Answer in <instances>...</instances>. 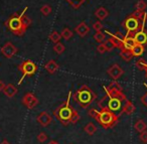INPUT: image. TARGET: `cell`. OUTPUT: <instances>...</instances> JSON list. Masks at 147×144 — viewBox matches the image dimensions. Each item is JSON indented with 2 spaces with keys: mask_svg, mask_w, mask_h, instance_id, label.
<instances>
[{
  "mask_svg": "<svg viewBox=\"0 0 147 144\" xmlns=\"http://www.w3.org/2000/svg\"><path fill=\"white\" fill-rule=\"evenodd\" d=\"M47 139V135L45 133V132H40V133L37 135V140H38L40 143H43V142H45Z\"/></svg>",
  "mask_w": 147,
  "mask_h": 144,
  "instance_id": "32",
  "label": "cell"
},
{
  "mask_svg": "<svg viewBox=\"0 0 147 144\" xmlns=\"http://www.w3.org/2000/svg\"><path fill=\"white\" fill-rule=\"evenodd\" d=\"M17 92H18L17 88L15 87L14 85H12V84H8V85H6L4 88V90H3L4 95L8 98H13L17 94Z\"/></svg>",
  "mask_w": 147,
  "mask_h": 144,
  "instance_id": "15",
  "label": "cell"
},
{
  "mask_svg": "<svg viewBox=\"0 0 147 144\" xmlns=\"http://www.w3.org/2000/svg\"><path fill=\"white\" fill-rule=\"evenodd\" d=\"M139 139H140V141L142 142V143H147V131L146 130L141 132L140 135H139Z\"/></svg>",
  "mask_w": 147,
  "mask_h": 144,
  "instance_id": "35",
  "label": "cell"
},
{
  "mask_svg": "<svg viewBox=\"0 0 147 144\" xmlns=\"http://www.w3.org/2000/svg\"><path fill=\"white\" fill-rule=\"evenodd\" d=\"M144 45H138V43H136L135 45V47L132 49V51H131V53H132L133 57H141V55H143V53H144Z\"/></svg>",
  "mask_w": 147,
  "mask_h": 144,
  "instance_id": "19",
  "label": "cell"
},
{
  "mask_svg": "<svg viewBox=\"0 0 147 144\" xmlns=\"http://www.w3.org/2000/svg\"><path fill=\"white\" fill-rule=\"evenodd\" d=\"M75 30H76V32L78 33L79 37H85L89 32H90V27H89V25L87 24L86 22L83 21V22H81L80 24L77 25Z\"/></svg>",
  "mask_w": 147,
  "mask_h": 144,
  "instance_id": "14",
  "label": "cell"
},
{
  "mask_svg": "<svg viewBox=\"0 0 147 144\" xmlns=\"http://www.w3.org/2000/svg\"><path fill=\"white\" fill-rule=\"evenodd\" d=\"M18 70L21 72V74H22V78H21V80L19 81V84H21V82H22V80L24 77H26V76H33L34 75V73L37 70V67L33 62L27 59V61L23 62L21 65H19Z\"/></svg>",
  "mask_w": 147,
  "mask_h": 144,
  "instance_id": "6",
  "label": "cell"
},
{
  "mask_svg": "<svg viewBox=\"0 0 147 144\" xmlns=\"http://www.w3.org/2000/svg\"><path fill=\"white\" fill-rule=\"evenodd\" d=\"M61 33H59L57 30L53 31V32L51 33V35H49V39H51V41H53V43H59V41H61Z\"/></svg>",
  "mask_w": 147,
  "mask_h": 144,
  "instance_id": "26",
  "label": "cell"
},
{
  "mask_svg": "<svg viewBox=\"0 0 147 144\" xmlns=\"http://www.w3.org/2000/svg\"><path fill=\"white\" fill-rule=\"evenodd\" d=\"M147 21V13L135 10L123 22V26L127 30V35H133L141 28H144Z\"/></svg>",
  "mask_w": 147,
  "mask_h": 144,
  "instance_id": "1",
  "label": "cell"
},
{
  "mask_svg": "<svg viewBox=\"0 0 147 144\" xmlns=\"http://www.w3.org/2000/svg\"><path fill=\"white\" fill-rule=\"evenodd\" d=\"M84 130H85V132L88 134V135L92 136V135H94V134L97 132V127L93 123H88L86 126H85Z\"/></svg>",
  "mask_w": 147,
  "mask_h": 144,
  "instance_id": "21",
  "label": "cell"
},
{
  "mask_svg": "<svg viewBox=\"0 0 147 144\" xmlns=\"http://www.w3.org/2000/svg\"><path fill=\"white\" fill-rule=\"evenodd\" d=\"M88 114L91 117L95 118L99 122V124L105 129H109V128L113 127L118 122L119 119V116L117 114L106 109V108L101 109V111H97L96 109H91Z\"/></svg>",
  "mask_w": 147,
  "mask_h": 144,
  "instance_id": "2",
  "label": "cell"
},
{
  "mask_svg": "<svg viewBox=\"0 0 147 144\" xmlns=\"http://www.w3.org/2000/svg\"><path fill=\"white\" fill-rule=\"evenodd\" d=\"M109 11L107 10L105 7H99L96 11H95V16L99 19V20H104L108 17Z\"/></svg>",
  "mask_w": 147,
  "mask_h": 144,
  "instance_id": "17",
  "label": "cell"
},
{
  "mask_svg": "<svg viewBox=\"0 0 147 144\" xmlns=\"http://www.w3.org/2000/svg\"><path fill=\"white\" fill-rule=\"evenodd\" d=\"M144 71H145V73L147 74V63H146V65H145V68H144Z\"/></svg>",
  "mask_w": 147,
  "mask_h": 144,
  "instance_id": "42",
  "label": "cell"
},
{
  "mask_svg": "<svg viewBox=\"0 0 147 144\" xmlns=\"http://www.w3.org/2000/svg\"><path fill=\"white\" fill-rule=\"evenodd\" d=\"M146 8H147V3L145 2L144 0H139L138 2L135 4V10H137V11L144 12Z\"/></svg>",
  "mask_w": 147,
  "mask_h": 144,
  "instance_id": "23",
  "label": "cell"
},
{
  "mask_svg": "<svg viewBox=\"0 0 147 144\" xmlns=\"http://www.w3.org/2000/svg\"></svg>",
  "mask_w": 147,
  "mask_h": 144,
  "instance_id": "43",
  "label": "cell"
},
{
  "mask_svg": "<svg viewBox=\"0 0 147 144\" xmlns=\"http://www.w3.org/2000/svg\"><path fill=\"white\" fill-rule=\"evenodd\" d=\"M133 37H134L136 43L141 45H147V31L145 30L144 28L139 29L137 32H135L133 34Z\"/></svg>",
  "mask_w": 147,
  "mask_h": 144,
  "instance_id": "10",
  "label": "cell"
},
{
  "mask_svg": "<svg viewBox=\"0 0 147 144\" xmlns=\"http://www.w3.org/2000/svg\"><path fill=\"white\" fill-rule=\"evenodd\" d=\"M93 37H94L95 41L99 43H105V41H106V35H105L103 32H101V31H97Z\"/></svg>",
  "mask_w": 147,
  "mask_h": 144,
  "instance_id": "24",
  "label": "cell"
},
{
  "mask_svg": "<svg viewBox=\"0 0 147 144\" xmlns=\"http://www.w3.org/2000/svg\"><path fill=\"white\" fill-rule=\"evenodd\" d=\"M107 73H108V75L110 76L114 81H117V80L124 74V71H123L122 68H121L119 65L114 64V65H112L108 70H107Z\"/></svg>",
  "mask_w": 147,
  "mask_h": 144,
  "instance_id": "8",
  "label": "cell"
},
{
  "mask_svg": "<svg viewBox=\"0 0 147 144\" xmlns=\"http://www.w3.org/2000/svg\"><path fill=\"white\" fill-rule=\"evenodd\" d=\"M65 45L61 43H57L53 45V51H55V53H57V55H61V53L65 51Z\"/></svg>",
  "mask_w": 147,
  "mask_h": 144,
  "instance_id": "25",
  "label": "cell"
},
{
  "mask_svg": "<svg viewBox=\"0 0 147 144\" xmlns=\"http://www.w3.org/2000/svg\"><path fill=\"white\" fill-rule=\"evenodd\" d=\"M40 12L42 13L43 15H45V16H47L49 14H51V7L49 6V5H42L40 8Z\"/></svg>",
  "mask_w": 147,
  "mask_h": 144,
  "instance_id": "31",
  "label": "cell"
},
{
  "mask_svg": "<svg viewBox=\"0 0 147 144\" xmlns=\"http://www.w3.org/2000/svg\"><path fill=\"white\" fill-rule=\"evenodd\" d=\"M67 1L74 7V8L77 9V8H79V7H80L81 5L86 1V0H67Z\"/></svg>",
  "mask_w": 147,
  "mask_h": 144,
  "instance_id": "28",
  "label": "cell"
},
{
  "mask_svg": "<svg viewBox=\"0 0 147 144\" xmlns=\"http://www.w3.org/2000/svg\"><path fill=\"white\" fill-rule=\"evenodd\" d=\"M144 86L147 88V84H144ZM140 100H141V103H142L143 105H144L145 107L147 108V92L144 94V95L142 96V97H141V99H140Z\"/></svg>",
  "mask_w": 147,
  "mask_h": 144,
  "instance_id": "37",
  "label": "cell"
},
{
  "mask_svg": "<svg viewBox=\"0 0 147 144\" xmlns=\"http://www.w3.org/2000/svg\"><path fill=\"white\" fill-rule=\"evenodd\" d=\"M47 144H59V142H57V141H55V140H51V141H49Z\"/></svg>",
  "mask_w": 147,
  "mask_h": 144,
  "instance_id": "41",
  "label": "cell"
},
{
  "mask_svg": "<svg viewBox=\"0 0 147 144\" xmlns=\"http://www.w3.org/2000/svg\"><path fill=\"white\" fill-rule=\"evenodd\" d=\"M120 55L125 62H130L132 59V57H134L132 53H131V51H126V49H121Z\"/></svg>",
  "mask_w": 147,
  "mask_h": 144,
  "instance_id": "22",
  "label": "cell"
},
{
  "mask_svg": "<svg viewBox=\"0 0 147 144\" xmlns=\"http://www.w3.org/2000/svg\"><path fill=\"white\" fill-rule=\"evenodd\" d=\"M134 128L138 133H141V132L145 131L147 128V124L145 123V121L143 119H139L136 121V123L134 124Z\"/></svg>",
  "mask_w": 147,
  "mask_h": 144,
  "instance_id": "20",
  "label": "cell"
},
{
  "mask_svg": "<svg viewBox=\"0 0 147 144\" xmlns=\"http://www.w3.org/2000/svg\"><path fill=\"white\" fill-rule=\"evenodd\" d=\"M1 53L7 59L13 57L17 53V49L11 43H6L2 47H1Z\"/></svg>",
  "mask_w": 147,
  "mask_h": 144,
  "instance_id": "9",
  "label": "cell"
},
{
  "mask_svg": "<svg viewBox=\"0 0 147 144\" xmlns=\"http://www.w3.org/2000/svg\"><path fill=\"white\" fill-rule=\"evenodd\" d=\"M20 17H21V20H22L23 24H24L25 26H26V27L30 26V25H31V19L29 18L26 14H24V13L22 12V13H21V15H20Z\"/></svg>",
  "mask_w": 147,
  "mask_h": 144,
  "instance_id": "29",
  "label": "cell"
},
{
  "mask_svg": "<svg viewBox=\"0 0 147 144\" xmlns=\"http://www.w3.org/2000/svg\"><path fill=\"white\" fill-rule=\"evenodd\" d=\"M93 28H94V30L96 31H101V29L103 28V24L101 21H96V22L93 24Z\"/></svg>",
  "mask_w": 147,
  "mask_h": 144,
  "instance_id": "36",
  "label": "cell"
},
{
  "mask_svg": "<svg viewBox=\"0 0 147 144\" xmlns=\"http://www.w3.org/2000/svg\"><path fill=\"white\" fill-rule=\"evenodd\" d=\"M6 25L15 35H23L27 27L23 24L21 20L20 15H12L8 20L6 21Z\"/></svg>",
  "mask_w": 147,
  "mask_h": 144,
  "instance_id": "5",
  "label": "cell"
},
{
  "mask_svg": "<svg viewBox=\"0 0 147 144\" xmlns=\"http://www.w3.org/2000/svg\"><path fill=\"white\" fill-rule=\"evenodd\" d=\"M135 109H136V108H135L134 104L127 99L126 101H125L124 105H123L122 113H125V114H127V115H132L135 112Z\"/></svg>",
  "mask_w": 147,
  "mask_h": 144,
  "instance_id": "16",
  "label": "cell"
},
{
  "mask_svg": "<svg viewBox=\"0 0 147 144\" xmlns=\"http://www.w3.org/2000/svg\"><path fill=\"white\" fill-rule=\"evenodd\" d=\"M125 37L120 32H116L115 34H111V37L109 39L111 41V43L114 45L115 47H118V49H121L122 47V43L124 41Z\"/></svg>",
  "mask_w": 147,
  "mask_h": 144,
  "instance_id": "13",
  "label": "cell"
},
{
  "mask_svg": "<svg viewBox=\"0 0 147 144\" xmlns=\"http://www.w3.org/2000/svg\"><path fill=\"white\" fill-rule=\"evenodd\" d=\"M59 66L57 65V63H55V61H53V59H51V61H49L47 64L45 65V69L47 70V72H49V74H55V72L59 70Z\"/></svg>",
  "mask_w": 147,
  "mask_h": 144,
  "instance_id": "18",
  "label": "cell"
},
{
  "mask_svg": "<svg viewBox=\"0 0 147 144\" xmlns=\"http://www.w3.org/2000/svg\"><path fill=\"white\" fill-rule=\"evenodd\" d=\"M80 119H81L80 114L78 113V111H77V110H74V114H73V116H71V124L78 123V121H80Z\"/></svg>",
  "mask_w": 147,
  "mask_h": 144,
  "instance_id": "30",
  "label": "cell"
},
{
  "mask_svg": "<svg viewBox=\"0 0 147 144\" xmlns=\"http://www.w3.org/2000/svg\"><path fill=\"white\" fill-rule=\"evenodd\" d=\"M71 93L69 92V96H67V99L65 101V103L61 104L55 112H53V115L55 116V118L59 120L63 125L67 126L71 123V118L74 114V108H71L69 106V99H71Z\"/></svg>",
  "mask_w": 147,
  "mask_h": 144,
  "instance_id": "4",
  "label": "cell"
},
{
  "mask_svg": "<svg viewBox=\"0 0 147 144\" xmlns=\"http://www.w3.org/2000/svg\"><path fill=\"white\" fill-rule=\"evenodd\" d=\"M61 37H63V39H65V41H69V39H71V37H73V32H71V30H69L67 27H65V28H63V30H61Z\"/></svg>",
  "mask_w": 147,
  "mask_h": 144,
  "instance_id": "27",
  "label": "cell"
},
{
  "mask_svg": "<svg viewBox=\"0 0 147 144\" xmlns=\"http://www.w3.org/2000/svg\"><path fill=\"white\" fill-rule=\"evenodd\" d=\"M136 45V41H135L133 35H126L122 43V47L120 49H126V51H132V49Z\"/></svg>",
  "mask_w": 147,
  "mask_h": 144,
  "instance_id": "12",
  "label": "cell"
},
{
  "mask_svg": "<svg viewBox=\"0 0 147 144\" xmlns=\"http://www.w3.org/2000/svg\"><path fill=\"white\" fill-rule=\"evenodd\" d=\"M0 144H10V143H9V142L7 141L6 139H4V140H2V141L0 142Z\"/></svg>",
  "mask_w": 147,
  "mask_h": 144,
  "instance_id": "40",
  "label": "cell"
},
{
  "mask_svg": "<svg viewBox=\"0 0 147 144\" xmlns=\"http://www.w3.org/2000/svg\"><path fill=\"white\" fill-rule=\"evenodd\" d=\"M96 94L92 91L91 88L87 85H83L77 93L74 95V100L79 104L82 108H88L91 104L96 99Z\"/></svg>",
  "mask_w": 147,
  "mask_h": 144,
  "instance_id": "3",
  "label": "cell"
},
{
  "mask_svg": "<svg viewBox=\"0 0 147 144\" xmlns=\"http://www.w3.org/2000/svg\"><path fill=\"white\" fill-rule=\"evenodd\" d=\"M22 104L28 109H33L38 104V99L35 97L34 94L32 93H26L22 98Z\"/></svg>",
  "mask_w": 147,
  "mask_h": 144,
  "instance_id": "7",
  "label": "cell"
},
{
  "mask_svg": "<svg viewBox=\"0 0 147 144\" xmlns=\"http://www.w3.org/2000/svg\"><path fill=\"white\" fill-rule=\"evenodd\" d=\"M97 51H98L100 53H106L107 49H106V47H105L104 43H100V45H98V47H97Z\"/></svg>",
  "mask_w": 147,
  "mask_h": 144,
  "instance_id": "38",
  "label": "cell"
},
{
  "mask_svg": "<svg viewBox=\"0 0 147 144\" xmlns=\"http://www.w3.org/2000/svg\"><path fill=\"white\" fill-rule=\"evenodd\" d=\"M145 65H146V62H145L143 59H140L139 61H137V62H136L137 68H138L139 70H142V71H144Z\"/></svg>",
  "mask_w": 147,
  "mask_h": 144,
  "instance_id": "33",
  "label": "cell"
},
{
  "mask_svg": "<svg viewBox=\"0 0 147 144\" xmlns=\"http://www.w3.org/2000/svg\"><path fill=\"white\" fill-rule=\"evenodd\" d=\"M5 86H6V85L4 84V82L0 80V91L3 92V90H4V88H5Z\"/></svg>",
  "mask_w": 147,
  "mask_h": 144,
  "instance_id": "39",
  "label": "cell"
},
{
  "mask_svg": "<svg viewBox=\"0 0 147 144\" xmlns=\"http://www.w3.org/2000/svg\"><path fill=\"white\" fill-rule=\"evenodd\" d=\"M104 45H105V47H106L107 51H112V49L115 47H114V45H113V43H111L110 39H107V41H105Z\"/></svg>",
  "mask_w": 147,
  "mask_h": 144,
  "instance_id": "34",
  "label": "cell"
},
{
  "mask_svg": "<svg viewBox=\"0 0 147 144\" xmlns=\"http://www.w3.org/2000/svg\"><path fill=\"white\" fill-rule=\"evenodd\" d=\"M36 120L41 126H43V127H47V126L51 123V121H53V119H51V116L49 115L47 112H45V111L41 112V113L37 116Z\"/></svg>",
  "mask_w": 147,
  "mask_h": 144,
  "instance_id": "11",
  "label": "cell"
}]
</instances>
